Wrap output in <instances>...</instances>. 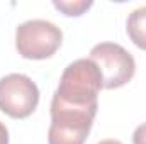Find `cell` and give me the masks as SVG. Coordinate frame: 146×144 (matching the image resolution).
<instances>
[{"label": "cell", "instance_id": "1", "mask_svg": "<svg viewBox=\"0 0 146 144\" xmlns=\"http://www.w3.org/2000/svg\"><path fill=\"white\" fill-rule=\"evenodd\" d=\"M102 88L104 76L100 68L90 58H82L65 68L53 100L70 107H90L99 104L97 97Z\"/></svg>", "mask_w": 146, "mask_h": 144}, {"label": "cell", "instance_id": "2", "mask_svg": "<svg viewBox=\"0 0 146 144\" xmlns=\"http://www.w3.org/2000/svg\"><path fill=\"white\" fill-rule=\"evenodd\" d=\"M99 104L90 107H70L51 100V126L48 144H85Z\"/></svg>", "mask_w": 146, "mask_h": 144}, {"label": "cell", "instance_id": "3", "mask_svg": "<svg viewBox=\"0 0 146 144\" xmlns=\"http://www.w3.org/2000/svg\"><path fill=\"white\" fill-rule=\"evenodd\" d=\"M63 42V32L49 20L33 19L15 29V49L26 59L51 58Z\"/></svg>", "mask_w": 146, "mask_h": 144}, {"label": "cell", "instance_id": "4", "mask_svg": "<svg viewBox=\"0 0 146 144\" xmlns=\"http://www.w3.org/2000/svg\"><path fill=\"white\" fill-rule=\"evenodd\" d=\"M90 59L100 68L104 88H121L129 83L136 73L133 54L117 42H100L90 49Z\"/></svg>", "mask_w": 146, "mask_h": 144}, {"label": "cell", "instance_id": "5", "mask_svg": "<svg viewBox=\"0 0 146 144\" xmlns=\"http://www.w3.org/2000/svg\"><path fill=\"white\" fill-rule=\"evenodd\" d=\"M39 104L37 85L22 73H10L0 78V110L12 119L29 117Z\"/></svg>", "mask_w": 146, "mask_h": 144}, {"label": "cell", "instance_id": "6", "mask_svg": "<svg viewBox=\"0 0 146 144\" xmlns=\"http://www.w3.org/2000/svg\"><path fill=\"white\" fill-rule=\"evenodd\" d=\"M126 31L133 44L146 51V5L134 9L129 14L126 22Z\"/></svg>", "mask_w": 146, "mask_h": 144}, {"label": "cell", "instance_id": "7", "mask_svg": "<svg viewBox=\"0 0 146 144\" xmlns=\"http://www.w3.org/2000/svg\"><path fill=\"white\" fill-rule=\"evenodd\" d=\"M54 9H58L60 12H63L68 17H80L82 14H85L94 3L90 0H54L53 2Z\"/></svg>", "mask_w": 146, "mask_h": 144}, {"label": "cell", "instance_id": "8", "mask_svg": "<svg viewBox=\"0 0 146 144\" xmlns=\"http://www.w3.org/2000/svg\"><path fill=\"white\" fill-rule=\"evenodd\" d=\"M133 144H146V122L136 127L133 134Z\"/></svg>", "mask_w": 146, "mask_h": 144}, {"label": "cell", "instance_id": "9", "mask_svg": "<svg viewBox=\"0 0 146 144\" xmlns=\"http://www.w3.org/2000/svg\"><path fill=\"white\" fill-rule=\"evenodd\" d=\"M0 144H9V131L2 122H0Z\"/></svg>", "mask_w": 146, "mask_h": 144}, {"label": "cell", "instance_id": "10", "mask_svg": "<svg viewBox=\"0 0 146 144\" xmlns=\"http://www.w3.org/2000/svg\"><path fill=\"white\" fill-rule=\"evenodd\" d=\"M97 144H122L121 141H117V139H104V141H100V143Z\"/></svg>", "mask_w": 146, "mask_h": 144}]
</instances>
